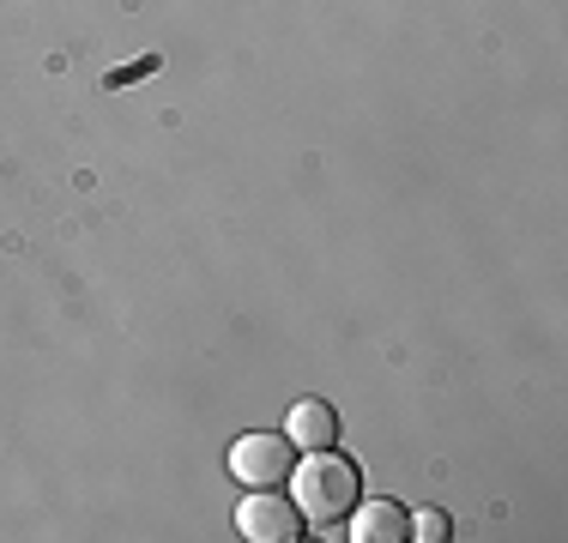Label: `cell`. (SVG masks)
I'll return each mask as SVG.
<instances>
[{
  "mask_svg": "<svg viewBox=\"0 0 568 543\" xmlns=\"http://www.w3.org/2000/svg\"><path fill=\"white\" fill-rule=\"evenodd\" d=\"M291 501L303 508V520H315V525H339L351 508L363 501V471L351 465L345 453H308L303 465H296V478H291Z\"/></svg>",
  "mask_w": 568,
  "mask_h": 543,
  "instance_id": "cell-1",
  "label": "cell"
},
{
  "mask_svg": "<svg viewBox=\"0 0 568 543\" xmlns=\"http://www.w3.org/2000/svg\"><path fill=\"white\" fill-rule=\"evenodd\" d=\"M291 434H266V429H254V434H242L236 447H230V478L236 483H248V489H278V483H291Z\"/></svg>",
  "mask_w": 568,
  "mask_h": 543,
  "instance_id": "cell-2",
  "label": "cell"
},
{
  "mask_svg": "<svg viewBox=\"0 0 568 543\" xmlns=\"http://www.w3.org/2000/svg\"><path fill=\"white\" fill-rule=\"evenodd\" d=\"M236 532L254 543H291L303 537V508L273 495V489H248V501L236 508Z\"/></svg>",
  "mask_w": 568,
  "mask_h": 543,
  "instance_id": "cell-3",
  "label": "cell"
},
{
  "mask_svg": "<svg viewBox=\"0 0 568 543\" xmlns=\"http://www.w3.org/2000/svg\"><path fill=\"white\" fill-rule=\"evenodd\" d=\"M345 520H351V532H345L351 543H405L412 537V513L399 501H357Z\"/></svg>",
  "mask_w": 568,
  "mask_h": 543,
  "instance_id": "cell-4",
  "label": "cell"
},
{
  "mask_svg": "<svg viewBox=\"0 0 568 543\" xmlns=\"http://www.w3.org/2000/svg\"><path fill=\"white\" fill-rule=\"evenodd\" d=\"M284 434H291L296 453H327V447L339 441V411H333L327 399H296Z\"/></svg>",
  "mask_w": 568,
  "mask_h": 543,
  "instance_id": "cell-5",
  "label": "cell"
},
{
  "mask_svg": "<svg viewBox=\"0 0 568 543\" xmlns=\"http://www.w3.org/2000/svg\"><path fill=\"white\" fill-rule=\"evenodd\" d=\"M412 537H424V543H448V537H454L448 513H442V508H424V513L412 520Z\"/></svg>",
  "mask_w": 568,
  "mask_h": 543,
  "instance_id": "cell-6",
  "label": "cell"
}]
</instances>
